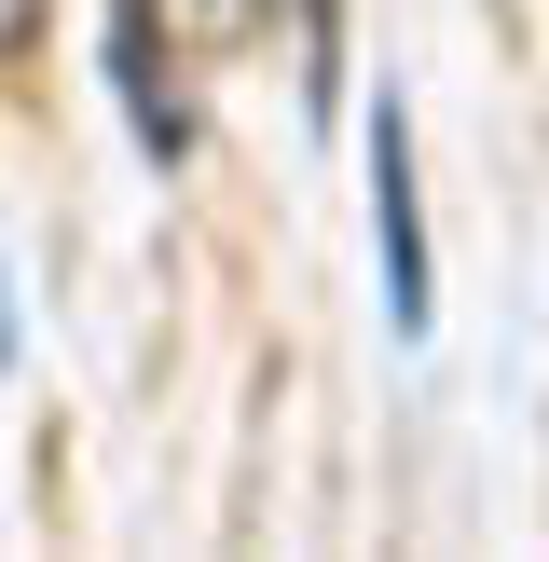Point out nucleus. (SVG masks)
Instances as JSON below:
<instances>
[{
    "instance_id": "7ed1b4c3",
    "label": "nucleus",
    "mask_w": 549,
    "mask_h": 562,
    "mask_svg": "<svg viewBox=\"0 0 549 562\" xmlns=\"http://www.w3.org/2000/svg\"><path fill=\"white\" fill-rule=\"evenodd\" d=\"M27 14H42V0H0V42H27Z\"/></svg>"
},
{
    "instance_id": "f257e3e1",
    "label": "nucleus",
    "mask_w": 549,
    "mask_h": 562,
    "mask_svg": "<svg viewBox=\"0 0 549 562\" xmlns=\"http://www.w3.org/2000/svg\"><path fill=\"white\" fill-rule=\"evenodd\" d=\"M371 206H384V302H399V329H426V234H412V137H399V110L371 124Z\"/></svg>"
},
{
    "instance_id": "f03ea898",
    "label": "nucleus",
    "mask_w": 549,
    "mask_h": 562,
    "mask_svg": "<svg viewBox=\"0 0 549 562\" xmlns=\"http://www.w3.org/2000/svg\"><path fill=\"white\" fill-rule=\"evenodd\" d=\"M110 69H124V97H137V137H152V151H179L192 110H179V69H152V0H124V14H110Z\"/></svg>"
}]
</instances>
